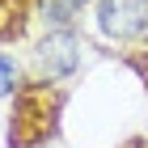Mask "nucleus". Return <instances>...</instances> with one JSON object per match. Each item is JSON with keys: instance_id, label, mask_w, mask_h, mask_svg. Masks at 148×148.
<instances>
[{"instance_id": "f257e3e1", "label": "nucleus", "mask_w": 148, "mask_h": 148, "mask_svg": "<svg viewBox=\"0 0 148 148\" xmlns=\"http://www.w3.org/2000/svg\"><path fill=\"white\" fill-rule=\"evenodd\" d=\"M97 17L110 38H136L148 25V0H102Z\"/></svg>"}, {"instance_id": "f03ea898", "label": "nucleus", "mask_w": 148, "mask_h": 148, "mask_svg": "<svg viewBox=\"0 0 148 148\" xmlns=\"http://www.w3.org/2000/svg\"><path fill=\"white\" fill-rule=\"evenodd\" d=\"M38 64H42V76H51V80L68 76V72L80 64L76 34H72V30H55V34H51L42 47H38Z\"/></svg>"}, {"instance_id": "7ed1b4c3", "label": "nucleus", "mask_w": 148, "mask_h": 148, "mask_svg": "<svg viewBox=\"0 0 148 148\" xmlns=\"http://www.w3.org/2000/svg\"><path fill=\"white\" fill-rule=\"evenodd\" d=\"M80 9H85V0H47V21H55L59 30H68Z\"/></svg>"}, {"instance_id": "20e7f679", "label": "nucleus", "mask_w": 148, "mask_h": 148, "mask_svg": "<svg viewBox=\"0 0 148 148\" xmlns=\"http://www.w3.org/2000/svg\"><path fill=\"white\" fill-rule=\"evenodd\" d=\"M13 80H17V64L9 55H0V93H13Z\"/></svg>"}]
</instances>
